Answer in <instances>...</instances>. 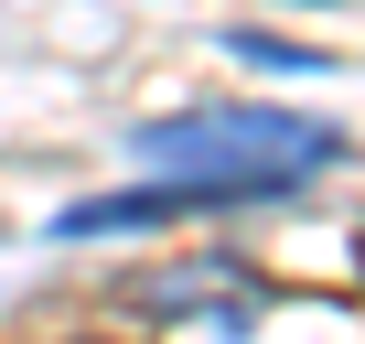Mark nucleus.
<instances>
[{
	"mask_svg": "<svg viewBox=\"0 0 365 344\" xmlns=\"http://www.w3.org/2000/svg\"><path fill=\"white\" fill-rule=\"evenodd\" d=\"M129 161H150L161 183H194L226 216V205H279V194L312 183V172H333L344 129L301 118V108H182V118H140Z\"/></svg>",
	"mask_w": 365,
	"mask_h": 344,
	"instance_id": "1",
	"label": "nucleus"
}]
</instances>
